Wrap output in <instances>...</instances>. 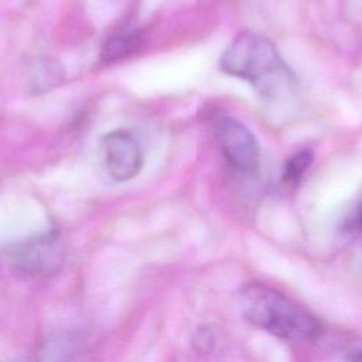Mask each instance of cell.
Returning a JSON list of instances; mask_svg holds the SVG:
<instances>
[{
  "mask_svg": "<svg viewBox=\"0 0 362 362\" xmlns=\"http://www.w3.org/2000/svg\"><path fill=\"white\" fill-rule=\"evenodd\" d=\"M221 69L247 81L264 98H276L293 85V74L267 38L243 31L225 48Z\"/></svg>",
  "mask_w": 362,
  "mask_h": 362,
  "instance_id": "1",
  "label": "cell"
},
{
  "mask_svg": "<svg viewBox=\"0 0 362 362\" xmlns=\"http://www.w3.org/2000/svg\"><path fill=\"white\" fill-rule=\"evenodd\" d=\"M240 304L250 324L279 338L310 341L320 334V322L313 314L264 284L246 286L240 296Z\"/></svg>",
  "mask_w": 362,
  "mask_h": 362,
  "instance_id": "2",
  "label": "cell"
},
{
  "mask_svg": "<svg viewBox=\"0 0 362 362\" xmlns=\"http://www.w3.org/2000/svg\"><path fill=\"white\" fill-rule=\"evenodd\" d=\"M7 263L14 272L28 277H49L64 263V245L55 232H47L16 242L4 250Z\"/></svg>",
  "mask_w": 362,
  "mask_h": 362,
  "instance_id": "3",
  "label": "cell"
},
{
  "mask_svg": "<svg viewBox=\"0 0 362 362\" xmlns=\"http://www.w3.org/2000/svg\"><path fill=\"white\" fill-rule=\"evenodd\" d=\"M216 141L225 160L236 170L253 174L259 167V144L252 132L233 117H219L214 124Z\"/></svg>",
  "mask_w": 362,
  "mask_h": 362,
  "instance_id": "4",
  "label": "cell"
},
{
  "mask_svg": "<svg viewBox=\"0 0 362 362\" xmlns=\"http://www.w3.org/2000/svg\"><path fill=\"white\" fill-rule=\"evenodd\" d=\"M100 161L106 174L117 181L134 178L143 167V153L137 140L126 130H112L100 139Z\"/></svg>",
  "mask_w": 362,
  "mask_h": 362,
  "instance_id": "5",
  "label": "cell"
},
{
  "mask_svg": "<svg viewBox=\"0 0 362 362\" xmlns=\"http://www.w3.org/2000/svg\"><path fill=\"white\" fill-rule=\"evenodd\" d=\"M140 41L139 34H123L110 38L103 49H102V58L105 61H116L132 52L136 47L137 42Z\"/></svg>",
  "mask_w": 362,
  "mask_h": 362,
  "instance_id": "6",
  "label": "cell"
},
{
  "mask_svg": "<svg viewBox=\"0 0 362 362\" xmlns=\"http://www.w3.org/2000/svg\"><path fill=\"white\" fill-rule=\"evenodd\" d=\"M313 161V153L310 150H303L296 153L284 165L283 170V181L286 184H297L308 165Z\"/></svg>",
  "mask_w": 362,
  "mask_h": 362,
  "instance_id": "7",
  "label": "cell"
},
{
  "mask_svg": "<svg viewBox=\"0 0 362 362\" xmlns=\"http://www.w3.org/2000/svg\"><path fill=\"white\" fill-rule=\"evenodd\" d=\"M61 72H58V65L54 62L42 61L40 65L34 68L31 72V85L34 88H41V90H47L48 88H52L58 83Z\"/></svg>",
  "mask_w": 362,
  "mask_h": 362,
  "instance_id": "8",
  "label": "cell"
},
{
  "mask_svg": "<svg viewBox=\"0 0 362 362\" xmlns=\"http://www.w3.org/2000/svg\"><path fill=\"white\" fill-rule=\"evenodd\" d=\"M215 345V335L209 327H199L192 337V346L198 354H209Z\"/></svg>",
  "mask_w": 362,
  "mask_h": 362,
  "instance_id": "9",
  "label": "cell"
},
{
  "mask_svg": "<svg viewBox=\"0 0 362 362\" xmlns=\"http://www.w3.org/2000/svg\"><path fill=\"white\" fill-rule=\"evenodd\" d=\"M351 362H362V349H361V351H358V352L352 356Z\"/></svg>",
  "mask_w": 362,
  "mask_h": 362,
  "instance_id": "10",
  "label": "cell"
},
{
  "mask_svg": "<svg viewBox=\"0 0 362 362\" xmlns=\"http://www.w3.org/2000/svg\"><path fill=\"white\" fill-rule=\"evenodd\" d=\"M359 223H361V226H362V211H361V214H359Z\"/></svg>",
  "mask_w": 362,
  "mask_h": 362,
  "instance_id": "11",
  "label": "cell"
}]
</instances>
